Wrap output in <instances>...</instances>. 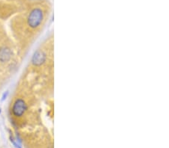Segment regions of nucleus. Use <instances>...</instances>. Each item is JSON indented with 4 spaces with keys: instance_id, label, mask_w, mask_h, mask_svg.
Listing matches in <instances>:
<instances>
[{
    "instance_id": "nucleus-1",
    "label": "nucleus",
    "mask_w": 169,
    "mask_h": 148,
    "mask_svg": "<svg viewBox=\"0 0 169 148\" xmlns=\"http://www.w3.org/2000/svg\"><path fill=\"white\" fill-rule=\"evenodd\" d=\"M44 18H45V14H44V10L41 8H33L27 15V26L33 31L40 29L44 24Z\"/></svg>"
},
{
    "instance_id": "nucleus-2",
    "label": "nucleus",
    "mask_w": 169,
    "mask_h": 148,
    "mask_svg": "<svg viewBox=\"0 0 169 148\" xmlns=\"http://www.w3.org/2000/svg\"><path fill=\"white\" fill-rule=\"evenodd\" d=\"M29 110V105L22 97L17 98L14 101L11 108V112L14 117L20 118L26 115Z\"/></svg>"
},
{
    "instance_id": "nucleus-3",
    "label": "nucleus",
    "mask_w": 169,
    "mask_h": 148,
    "mask_svg": "<svg viewBox=\"0 0 169 148\" xmlns=\"http://www.w3.org/2000/svg\"><path fill=\"white\" fill-rule=\"evenodd\" d=\"M13 56L12 49L7 46L0 47V62L6 63L11 61Z\"/></svg>"
},
{
    "instance_id": "nucleus-4",
    "label": "nucleus",
    "mask_w": 169,
    "mask_h": 148,
    "mask_svg": "<svg viewBox=\"0 0 169 148\" xmlns=\"http://www.w3.org/2000/svg\"><path fill=\"white\" fill-rule=\"evenodd\" d=\"M8 91H6V93H5V94H3V96H2V101H3L5 99H6V97H7V96H8Z\"/></svg>"
},
{
    "instance_id": "nucleus-5",
    "label": "nucleus",
    "mask_w": 169,
    "mask_h": 148,
    "mask_svg": "<svg viewBox=\"0 0 169 148\" xmlns=\"http://www.w3.org/2000/svg\"><path fill=\"white\" fill-rule=\"evenodd\" d=\"M0 113H1V108H0Z\"/></svg>"
}]
</instances>
